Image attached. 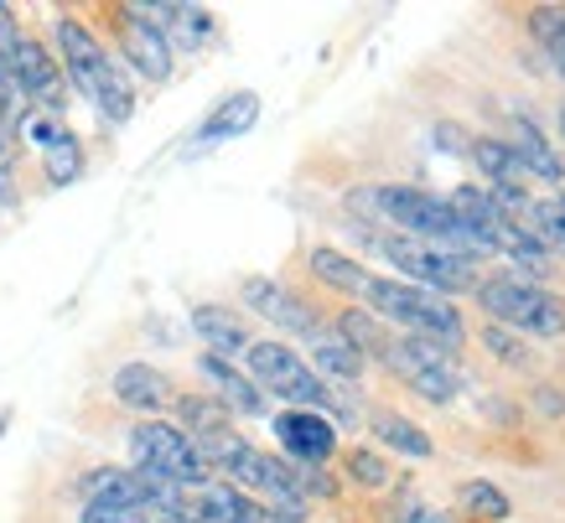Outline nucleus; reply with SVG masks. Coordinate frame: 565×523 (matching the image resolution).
Returning a JSON list of instances; mask_svg holds the SVG:
<instances>
[{
	"label": "nucleus",
	"mask_w": 565,
	"mask_h": 523,
	"mask_svg": "<svg viewBox=\"0 0 565 523\" xmlns=\"http://www.w3.org/2000/svg\"><path fill=\"white\" fill-rule=\"evenodd\" d=\"M244 369L249 378L259 384V394H275V399H286L291 409H317V415H338V425H353L359 420V409L353 399H343L338 388L317 378L311 363L301 353H291L286 342H249L244 348Z\"/></svg>",
	"instance_id": "obj_1"
},
{
	"label": "nucleus",
	"mask_w": 565,
	"mask_h": 523,
	"mask_svg": "<svg viewBox=\"0 0 565 523\" xmlns=\"http://www.w3.org/2000/svg\"><path fill=\"white\" fill-rule=\"evenodd\" d=\"M363 301L374 311L379 321H394V327H405V338H426V342H441V348H462L467 342V327H462V311L436 296V290H420L411 280H369L363 290Z\"/></svg>",
	"instance_id": "obj_2"
},
{
	"label": "nucleus",
	"mask_w": 565,
	"mask_h": 523,
	"mask_svg": "<svg viewBox=\"0 0 565 523\" xmlns=\"http://www.w3.org/2000/svg\"><path fill=\"white\" fill-rule=\"evenodd\" d=\"M482 311L509 327V332H530V338H565V301L550 296L545 286H530L519 275H498V280H478Z\"/></svg>",
	"instance_id": "obj_3"
},
{
	"label": "nucleus",
	"mask_w": 565,
	"mask_h": 523,
	"mask_svg": "<svg viewBox=\"0 0 565 523\" xmlns=\"http://www.w3.org/2000/svg\"><path fill=\"white\" fill-rule=\"evenodd\" d=\"M379 363H384L399 384H411L420 399H430V405H451V399L467 388L462 363H457V353H451V348H441V342L390 338V348H384V357H379Z\"/></svg>",
	"instance_id": "obj_4"
},
{
	"label": "nucleus",
	"mask_w": 565,
	"mask_h": 523,
	"mask_svg": "<svg viewBox=\"0 0 565 523\" xmlns=\"http://www.w3.org/2000/svg\"><path fill=\"white\" fill-rule=\"evenodd\" d=\"M130 456H136V472L167 477V482L182 492H198L213 482V472H207V461L198 456V446H192V440L182 436V425H172V420H140L136 430H130Z\"/></svg>",
	"instance_id": "obj_5"
},
{
	"label": "nucleus",
	"mask_w": 565,
	"mask_h": 523,
	"mask_svg": "<svg viewBox=\"0 0 565 523\" xmlns=\"http://www.w3.org/2000/svg\"><path fill=\"white\" fill-rule=\"evenodd\" d=\"M369 198H374V213H379V218H390L405 238L441 244V249H451V244L462 238V223L451 218L446 198H430V192H420V186H399V182L369 186Z\"/></svg>",
	"instance_id": "obj_6"
},
{
	"label": "nucleus",
	"mask_w": 565,
	"mask_h": 523,
	"mask_svg": "<svg viewBox=\"0 0 565 523\" xmlns=\"http://www.w3.org/2000/svg\"><path fill=\"white\" fill-rule=\"evenodd\" d=\"M379 254L390 259L394 270L411 275V286L436 290V296H457V290H478V265L462 259V254L441 249V244H420V238H374Z\"/></svg>",
	"instance_id": "obj_7"
},
{
	"label": "nucleus",
	"mask_w": 565,
	"mask_h": 523,
	"mask_svg": "<svg viewBox=\"0 0 565 523\" xmlns=\"http://www.w3.org/2000/svg\"><path fill=\"white\" fill-rule=\"evenodd\" d=\"M115 36H120V57L130 63L136 78H146V84L172 78V42H167V32H156L151 21H140L136 6L115 11Z\"/></svg>",
	"instance_id": "obj_8"
},
{
	"label": "nucleus",
	"mask_w": 565,
	"mask_h": 523,
	"mask_svg": "<svg viewBox=\"0 0 565 523\" xmlns=\"http://www.w3.org/2000/svg\"><path fill=\"white\" fill-rule=\"evenodd\" d=\"M57 68L73 78V88L84 94V99H94V88H99V73L109 68V52H104V42L94 32H88L78 17H57Z\"/></svg>",
	"instance_id": "obj_9"
},
{
	"label": "nucleus",
	"mask_w": 565,
	"mask_h": 523,
	"mask_svg": "<svg viewBox=\"0 0 565 523\" xmlns=\"http://www.w3.org/2000/svg\"><path fill=\"white\" fill-rule=\"evenodd\" d=\"M275 436H280V451L291 456L296 467H322L327 456L338 451V425L317 409H280Z\"/></svg>",
	"instance_id": "obj_10"
},
{
	"label": "nucleus",
	"mask_w": 565,
	"mask_h": 523,
	"mask_svg": "<svg viewBox=\"0 0 565 523\" xmlns=\"http://www.w3.org/2000/svg\"><path fill=\"white\" fill-rule=\"evenodd\" d=\"M11 68H17L21 88H26V99H36L47 115H63V104H68V84H63L57 57H52L36 36H21L17 47H11Z\"/></svg>",
	"instance_id": "obj_11"
},
{
	"label": "nucleus",
	"mask_w": 565,
	"mask_h": 523,
	"mask_svg": "<svg viewBox=\"0 0 565 523\" xmlns=\"http://www.w3.org/2000/svg\"><path fill=\"white\" fill-rule=\"evenodd\" d=\"M239 296H244V306L249 311H259L265 321H275V327H286V332H296V338H311L322 321H317V311H311L296 290H286L280 280H265V275H249L239 286Z\"/></svg>",
	"instance_id": "obj_12"
},
{
	"label": "nucleus",
	"mask_w": 565,
	"mask_h": 523,
	"mask_svg": "<svg viewBox=\"0 0 565 523\" xmlns=\"http://www.w3.org/2000/svg\"><path fill=\"white\" fill-rule=\"evenodd\" d=\"M109 394H115L125 409L146 415V420H156L161 409L177 405V384L161 369H151V363H125V369H115V378H109Z\"/></svg>",
	"instance_id": "obj_13"
},
{
	"label": "nucleus",
	"mask_w": 565,
	"mask_h": 523,
	"mask_svg": "<svg viewBox=\"0 0 565 523\" xmlns=\"http://www.w3.org/2000/svg\"><path fill=\"white\" fill-rule=\"evenodd\" d=\"M255 125H259V94L255 88H234V94H223V99L207 109V119L198 125V136H192V151H213L223 140H239V136H249Z\"/></svg>",
	"instance_id": "obj_14"
},
{
	"label": "nucleus",
	"mask_w": 565,
	"mask_h": 523,
	"mask_svg": "<svg viewBox=\"0 0 565 523\" xmlns=\"http://www.w3.org/2000/svg\"><path fill=\"white\" fill-rule=\"evenodd\" d=\"M198 373H203L207 384H213V399H218L228 415H265V394H259V384L249 378V373H239L228 357L218 353H203L198 357Z\"/></svg>",
	"instance_id": "obj_15"
},
{
	"label": "nucleus",
	"mask_w": 565,
	"mask_h": 523,
	"mask_svg": "<svg viewBox=\"0 0 565 523\" xmlns=\"http://www.w3.org/2000/svg\"><path fill=\"white\" fill-rule=\"evenodd\" d=\"M192 332L207 342V353H218V357H228V353H244L249 348V327H244V317L239 311H228V306H213V301H203V306H192Z\"/></svg>",
	"instance_id": "obj_16"
},
{
	"label": "nucleus",
	"mask_w": 565,
	"mask_h": 523,
	"mask_svg": "<svg viewBox=\"0 0 565 523\" xmlns=\"http://www.w3.org/2000/svg\"><path fill=\"white\" fill-rule=\"evenodd\" d=\"M514 156H519V167L530 171V177H540V182H565V156L555 151V140L530 115H514Z\"/></svg>",
	"instance_id": "obj_17"
},
{
	"label": "nucleus",
	"mask_w": 565,
	"mask_h": 523,
	"mask_svg": "<svg viewBox=\"0 0 565 523\" xmlns=\"http://www.w3.org/2000/svg\"><path fill=\"white\" fill-rule=\"evenodd\" d=\"M307 270L317 275L327 290H338V296H363V290H369V280H374V275L363 270L353 254L332 249V244H317V249L307 254Z\"/></svg>",
	"instance_id": "obj_18"
},
{
	"label": "nucleus",
	"mask_w": 565,
	"mask_h": 523,
	"mask_svg": "<svg viewBox=\"0 0 565 523\" xmlns=\"http://www.w3.org/2000/svg\"><path fill=\"white\" fill-rule=\"evenodd\" d=\"M307 342H311V373H317V378L327 373V378H338V384H359L363 369H369V363H363L332 327H317Z\"/></svg>",
	"instance_id": "obj_19"
},
{
	"label": "nucleus",
	"mask_w": 565,
	"mask_h": 523,
	"mask_svg": "<svg viewBox=\"0 0 565 523\" xmlns=\"http://www.w3.org/2000/svg\"><path fill=\"white\" fill-rule=\"evenodd\" d=\"M338 338L353 348V353L369 363V357H384V348H390V327L374 317V311H359V306H348V311H338V327H332Z\"/></svg>",
	"instance_id": "obj_20"
},
{
	"label": "nucleus",
	"mask_w": 565,
	"mask_h": 523,
	"mask_svg": "<svg viewBox=\"0 0 565 523\" xmlns=\"http://www.w3.org/2000/svg\"><path fill=\"white\" fill-rule=\"evenodd\" d=\"M88 104H94L109 125H125V119L136 115V84H130V73H125L120 57H109V68L99 73V88H94Z\"/></svg>",
	"instance_id": "obj_21"
},
{
	"label": "nucleus",
	"mask_w": 565,
	"mask_h": 523,
	"mask_svg": "<svg viewBox=\"0 0 565 523\" xmlns=\"http://www.w3.org/2000/svg\"><path fill=\"white\" fill-rule=\"evenodd\" d=\"M369 430H374V436L384 440V446H394L399 456H415V461H426V456L436 451V440H430L415 420L394 415V409H379V415H369Z\"/></svg>",
	"instance_id": "obj_22"
},
{
	"label": "nucleus",
	"mask_w": 565,
	"mask_h": 523,
	"mask_svg": "<svg viewBox=\"0 0 565 523\" xmlns=\"http://www.w3.org/2000/svg\"><path fill=\"white\" fill-rule=\"evenodd\" d=\"M177 420H182V436L188 440H207V436H218V430H234L228 409L213 394H177Z\"/></svg>",
	"instance_id": "obj_23"
},
{
	"label": "nucleus",
	"mask_w": 565,
	"mask_h": 523,
	"mask_svg": "<svg viewBox=\"0 0 565 523\" xmlns=\"http://www.w3.org/2000/svg\"><path fill=\"white\" fill-rule=\"evenodd\" d=\"M472 156H478V167H482V177L493 186H509V192H519V182H524V167H519V156H514V146L509 140H472Z\"/></svg>",
	"instance_id": "obj_24"
},
{
	"label": "nucleus",
	"mask_w": 565,
	"mask_h": 523,
	"mask_svg": "<svg viewBox=\"0 0 565 523\" xmlns=\"http://www.w3.org/2000/svg\"><path fill=\"white\" fill-rule=\"evenodd\" d=\"M42 171H47L52 186H73L78 177H84V146H78L73 130L63 140H52L47 151H42Z\"/></svg>",
	"instance_id": "obj_25"
},
{
	"label": "nucleus",
	"mask_w": 565,
	"mask_h": 523,
	"mask_svg": "<svg viewBox=\"0 0 565 523\" xmlns=\"http://www.w3.org/2000/svg\"><path fill=\"white\" fill-rule=\"evenodd\" d=\"M482 348H488V353H493L503 369H519V373H524L534 363L530 342L519 338V332H509V327H498V321H488V327H482Z\"/></svg>",
	"instance_id": "obj_26"
},
{
	"label": "nucleus",
	"mask_w": 565,
	"mask_h": 523,
	"mask_svg": "<svg viewBox=\"0 0 565 523\" xmlns=\"http://www.w3.org/2000/svg\"><path fill=\"white\" fill-rule=\"evenodd\" d=\"M530 234L545 244L550 254H565V198H545V203L530 207Z\"/></svg>",
	"instance_id": "obj_27"
},
{
	"label": "nucleus",
	"mask_w": 565,
	"mask_h": 523,
	"mask_svg": "<svg viewBox=\"0 0 565 523\" xmlns=\"http://www.w3.org/2000/svg\"><path fill=\"white\" fill-rule=\"evenodd\" d=\"M213 32H218V26H213V17H207L203 6H177V11H172V26H167V42H182V47H203Z\"/></svg>",
	"instance_id": "obj_28"
},
{
	"label": "nucleus",
	"mask_w": 565,
	"mask_h": 523,
	"mask_svg": "<svg viewBox=\"0 0 565 523\" xmlns=\"http://www.w3.org/2000/svg\"><path fill=\"white\" fill-rule=\"evenodd\" d=\"M462 508L478 523H503L509 513H514V508H509V498H503L493 482H467V488H462Z\"/></svg>",
	"instance_id": "obj_29"
},
{
	"label": "nucleus",
	"mask_w": 565,
	"mask_h": 523,
	"mask_svg": "<svg viewBox=\"0 0 565 523\" xmlns=\"http://www.w3.org/2000/svg\"><path fill=\"white\" fill-rule=\"evenodd\" d=\"M343 472L359 482V488H384L390 482V461L379 451H369V446H353V451L343 456Z\"/></svg>",
	"instance_id": "obj_30"
},
{
	"label": "nucleus",
	"mask_w": 565,
	"mask_h": 523,
	"mask_svg": "<svg viewBox=\"0 0 565 523\" xmlns=\"http://www.w3.org/2000/svg\"><path fill=\"white\" fill-rule=\"evenodd\" d=\"M530 32H534V42L555 57V52H565V11L561 6H534L530 11Z\"/></svg>",
	"instance_id": "obj_31"
},
{
	"label": "nucleus",
	"mask_w": 565,
	"mask_h": 523,
	"mask_svg": "<svg viewBox=\"0 0 565 523\" xmlns=\"http://www.w3.org/2000/svg\"><path fill=\"white\" fill-rule=\"evenodd\" d=\"M161 513L151 508H109V503H84V519L78 523H156Z\"/></svg>",
	"instance_id": "obj_32"
},
{
	"label": "nucleus",
	"mask_w": 565,
	"mask_h": 523,
	"mask_svg": "<svg viewBox=\"0 0 565 523\" xmlns=\"http://www.w3.org/2000/svg\"><path fill=\"white\" fill-rule=\"evenodd\" d=\"M430 140H436L446 156H472V136H467L462 125H451V119H441V125L430 130Z\"/></svg>",
	"instance_id": "obj_33"
},
{
	"label": "nucleus",
	"mask_w": 565,
	"mask_h": 523,
	"mask_svg": "<svg viewBox=\"0 0 565 523\" xmlns=\"http://www.w3.org/2000/svg\"><path fill=\"white\" fill-rule=\"evenodd\" d=\"M534 405H540V415H550V420H555V415H565V394L555 384H540V388H534Z\"/></svg>",
	"instance_id": "obj_34"
},
{
	"label": "nucleus",
	"mask_w": 565,
	"mask_h": 523,
	"mask_svg": "<svg viewBox=\"0 0 565 523\" xmlns=\"http://www.w3.org/2000/svg\"><path fill=\"white\" fill-rule=\"evenodd\" d=\"M478 405H482V415H488V420H498V425H519V409H514V405H503L498 394H482Z\"/></svg>",
	"instance_id": "obj_35"
},
{
	"label": "nucleus",
	"mask_w": 565,
	"mask_h": 523,
	"mask_svg": "<svg viewBox=\"0 0 565 523\" xmlns=\"http://www.w3.org/2000/svg\"><path fill=\"white\" fill-rule=\"evenodd\" d=\"M21 42V26H17V11L11 6H0V52H11Z\"/></svg>",
	"instance_id": "obj_36"
},
{
	"label": "nucleus",
	"mask_w": 565,
	"mask_h": 523,
	"mask_svg": "<svg viewBox=\"0 0 565 523\" xmlns=\"http://www.w3.org/2000/svg\"><path fill=\"white\" fill-rule=\"evenodd\" d=\"M405 523H451V519H446V513H436V508H415Z\"/></svg>",
	"instance_id": "obj_37"
},
{
	"label": "nucleus",
	"mask_w": 565,
	"mask_h": 523,
	"mask_svg": "<svg viewBox=\"0 0 565 523\" xmlns=\"http://www.w3.org/2000/svg\"><path fill=\"white\" fill-rule=\"evenodd\" d=\"M6 430H11V409H0V440H6Z\"/></svg>",
	"instance_id": "obj_38"
},
{
	"label": "nucleus",
	"mask_w": 565,
	"mask_h": 523,
	"mask_svg": "<svg viewBox=\"0 0 565 523\" xmlns=\"http://www.w3.org/2000/svg\"><path fill=\"white\" fill-rule=\"evenodd\" d=\"M561 146H565V99H561Z\"/></svg>",
	"instance_id": "obj_39"
}]
</instances>
